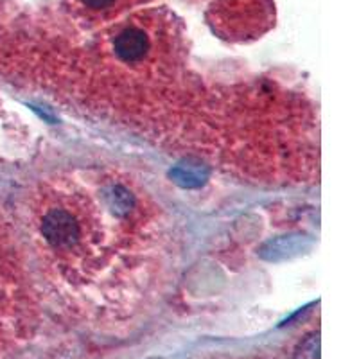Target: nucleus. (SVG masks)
<instances>
[{
  "mask_svg": "<svg viewBox=\"0 0 359 359\" xmlns=\"http://www.w3.org/2000/svg\"><path fill=\"white\" fill-rule=\"evenodd\" d=\"M99 205L83 192L54 194L41 207L38 232L45 252H50L63 264L88 259L94 245H104L107 226L97 212Z\"/></svg>",
  "mask_w": 359,
  "mask_h": 359,
  "instance_id": "nucleus-1",
  "label": "nucleus"
},
{
  "mask_svg": "<svg viewBox=\"0 0 359 359\" xmlns=\"http://www.w3.org/2000/svg\"><path fill=\"white\" fill-rule=\"evenodd\" d=\"M176 40L172 20L155 18L147 13L115 25L108 36V50L118 65L144 70L168 57L176 47Z\"/></svg>",
  "mask_w": 359,
  "mask_h": 359,
  "instance_id": "nucleus-2",
  "label": "nucleus"
},
{
  "mask_svg": "<svg viewBox=\"0 0 359 359\" xmlns=\"http://www.w3.org/2000/svg\"><path fill=\"white\" fill-rule=\"evenodd\" d=\"M147 2L151 0H70L72 8L90 20H110Z\"/></svg>",
  "mask_w": 359,
  "mask_h": 359,
  "instance_id": "nucleus-3",
  "label": "nucleus"
},
{
  "mask_svg": "<svg viewBox=\"0 0 359 359\" xmlns=\"http://www.w3.org/2000/svg\"><path fill=\"white\" fill-rule=\"evenodd\" d=\"M294 359H320V338L318 334H313L300 343Z\"/></svg>",
  "mask_w": 359,
  "mask_h": 359,
  "instance_id": "nucleus-4",
  "label": "nucleus"
}]
</instances>
